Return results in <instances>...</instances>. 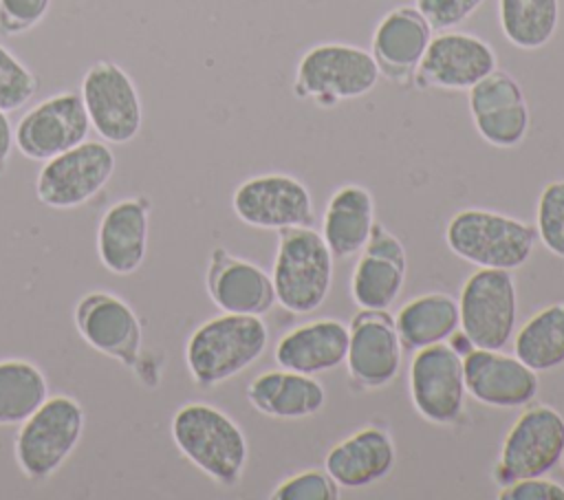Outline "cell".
<instances>
[{
  "instance_id": "cb8c5ba5",
  "label": "cell",
  "mask_w": 564,
  "mask_h": 500,
  "mask_svg": "<svg viewBox=\"0 0 564 500\" xmlns=\"http://www.w3.org/2000/svg\"><path fill=\"white\" fill-rule=\"evenodd\" d=\"M348 352V328L337 319H315L286 333L275 346V361L286 370L317 374L337 368Z\"/></svg>"
},
{
  "instance_id": "1f68e13d",
  "label": "cell",
  "mask_w": 564,
  "mask_h": 500,
  "mask_svg": "<svg viewBox=\"0 0 564 500\" xmlns=\"http://www.w3.org/2000/svg\"><path fill=\"white\" fill-rule=\"evenodd\" d=\"M35 73L0 44V110L13 112L29 104L37 93Z\"/></svg>"
},
{
  "instance_id": "ffe728a7",
  "label": "cell",
  "mask_w": 564,
  "mask_h": 500,
  "mask_svg": "<svg viewBox=\"0 0 564 500\" xmlns=\"http://www.w3.org/2000/svg\"><path fill=\"white\" fill-rule=\"evenodd\" d=\"M361 258L355 264L350 293L359 308L386 311L403 289L405 282V251L403 244L383 227L375 225Z\"/></svg>"
},
{
  "instance_id": "6da1fadb",
  "label": "cell",
  "mask_w": 564,
  "mask_h": 500,
  "mask_svg": "<svg viewBox=\"0 0 564 500\" xmlns=\"http://www.w3.org/2000/svg\"><path fill=\"white\" fill-rule=\"evenodd\" d=\"M170 434L198 471L223 487H234L247 465L249 447L240 425L220 407L205 401H187L174 414Z\"/></svg>"
},
{
  "instance_id": "f546056e",
  "label": "cell",
  "mask_w": 564,
  "mask_h": 500,
  "mask_svg": "<svg viewBox=\"0 0 564 500\" xmlns=\"http://www.w3.org/2000/svg\"><path fill=\"white\" fill-rule=\"evenodd\" d=\"M498 20L516 48L538 51L557 31L560 0H498Z\"/></svg>"
},
{
  "instance_id": "ba28073f",
  "label": "cell",
  "mask_w": 564,
  "mask_h": 500,
  "mask_svg": "<svg viewBox=\"0 0 564 500\" xmlns=\"http://www.w3.org/2000/svg\"><path fill=\"white\" fill-rule=\"evenodd\" d=\"M115 165L110 143L86 139L42 163L35 176V196L51 209H77L108 185Z\"/></svg>"
},
{
  "instance_id": "4316f807",
  "label": "cell",
  "mask_w": 564,
  "mask_h": 500,
  "mask_svg": "<svg viewBox=\"0 0 564 500\" xmlns=\"http://www.w3.org/2000/svg\"><path fill=\"white\" fill-rule=\"evenodd\" d=\"M394 326L408 348L441 344L460 326L458 302L447 293L419 295L399 308Z\"/></svg>"
},
{
  "instance_id": "5b68a950",
  "label": "cell",
  "mask_w": 564,
  "mask_h": 500,
  "mask_svg": "<svg viewBox=\"0 0 564 500\" xmlns=\"http://www.w3.org/2000/svg\"><path fill=\"white\" fill-rule=\"evenodd\" d=\"M271 282L275 302L289 313L317 311L333 282V253L322 233L308 225L282 229Z\"/></svg>"
},
{
  "instance_id": "d590c367",
  "label": "cell",
  "mask_w": 564,
  "mask_h": 500,
  "mask_svg": "<svg viewBox=\"0 0 564 500\" xmlns=\"http://www.w3.org/2000/svg\"><path fill=\"white\" fill-rule=\"evenodd\" d=\"M500 489V500H564V487L544 476L522 478Z\"/></svg>"
},
{
  "instance_id": "8992f818",
  "label": "cell",
  "mask_w": 564,
  "mask_h": 500,
  "mask_svg": "<svg viewBox=\"0 0 564 500\" xmlns=\"http://www.w3.org/2000/svg\"><path fill=\"white\" fill-rule=\"evenodd\" d=\"M79 337L97 352L134 372L145 385H156L143 361V328L134 308L110 291H88L73 306Z\"/></svg>"
},
{
  "instance_id": "ac0fdd59",
  "label": "cell",
  "mask_w": 564,
  "mask_h": 500,
  "mask_svg": "<svg viewBox=\"0 0 564 500\" xmlns=\"http://www.w3.org/2000/svg\"><path fill=\"white\" fill-rule=\"evenodd\" d=\"M465 390L476 401L494 407H520L535 399L538 372L516 355L500 350L471 348L463 355Z\"/></svg>"
},
{
  "instance_id": "7a4b0ae2",
  "label": "cell",
  "mask_w": 564,
  "mask_h": 500,
  "mask_svg": "<svg viewBox=\"0 0 564 500\" xmlns=\"http://www.w3.org/2000/svg\"><path fill=\"white\" fill-rule=\"evenodd\" d=\"M267 341L269 330L260 315L220 313L192 330L185 344V366L194 383L212 388L258 361Z\"/></svg>"
},
{
  "instance_id": "30bf717a",
  "label": "cell",
  "mask_w": 564,
  "mask_h": 500,
  "mask_svg": "<svg viewBox=\"0 0 564 500\" xmlns=\"http://www.w3.org/2000/svg\"><path fill=\"white\" fill-rule=\"evenodd\" d=\"M460 328L474 348L500 350L518 322V291L511 271L478 269L460 289Z\"/></svg>"
},
{
  "instance_id": "3957f363",
  "label": "cell",
  "mask_w": 564,
  "mask_h": 500,
  "mask_svg": "<svg viewBox=\"0 0 564 500\" xmlns=\"http://www.w3.org/2000/svg\"><path fill=\"white\" fill-rule=\"evenodd\" d=\"M86 425L82 403L70 394H48L26 416L13 438V458L20 474L31 482L55 476L77 449Z\"/></svg>"
},
{
  "instance_id": "484cf974",
  "label": "cell",
  "mask_w": 564,
  "mask_h": 500,
  "mask_svg": "<svg viewBox=\"0 0 564 500\" xmlns=\"http://www.w3.org/2000/svg\"><path fill=\"white\" fill-rule=\"evenodd\" d=\"M375 227V203L366 187H339L326 207L322 238L333 258H350L359 253Z\"/></svg>"
},
{
  "instance_id": "83f0119b",
  "label": "cell",
  "mask_w": 564,
  "mask_h": 500,
  "mask_svg": "<svg viewBox=\"0 0 564 500\" xmlns=\"http://www.w3.org/2000/svg\"><path fill=\"white\" fill-rule=\"evenodd\" d=\"M48 396L42 368L29 359H0V427L20 425Z\"/></svg>"
},
{
  "instance_id": "7c38bea8",
  "label": "cell",
  "mask_w": 564,
  "mask_h": 500,
  "mask_svg": "<svg viewBox=\"0 0 564 500\" xmlns=\"http://www.w3.org/2000/svg\"><path fill=\"white\" fill-rule=\"evenodd\" d=\"M90 121L82 95L55 93L31 106L13 128V143L29 161H48L88 139Z\"/></svg>"
},
{
  "instance_id": "603a6c76",
  "label": "cell",
  "mask_w": 564,
  "mask_h": 500,
  "mask_svg": "<svg viewBox=\"0 0 564 500\" xmlns=\"http://www.w3.org/2000/svg\"><path fill=\"white\" fill-rule=\"evenodd\" d=\"M394 458L397 449L390 434L379 427H364L326 454V471L339 487L359 489L386 478Z\"/></svg>"
},
{
  "instance_id": "8d00e7d4",
  "label": "cell",
  "mask_w": 564,
  "mask_h": 500,
  "mask_svg": "<svg viewBox=\"0 0 564 500\" xmlns=\"http://www.w3.org/2000/svg\"><path fill=\"white\" fill-rule=\"evenodd\" d=\"M7 115L9 112L0 110V174L7 170L11 150L15 148V143H13V126H11Z\"/></svg>"
},
{
  "instance_id": "4dcf8cb0",
  "label": "cell",
  "mask_w": 564,
  "mask_h": 500,
  "mask_svg": "<svg viewBox=\"0 0 564 500\" xmlns=\"http://www.w3.org/2000/svg\"><path fill=\"white\" fill-rule=\"evenodd\" d=\"M535 233L557 258H564V181L544 185L535 209Z\"/></svg>"
},
{
  "instance_id": "9c48e42d",
  "label": "cell",
  "mask_w": 564,
  "mask_h": 500,
  "mask_svg": "<svg viewBox=\"0 0 564 500\" xmlns=\"http://www.w3.org/2000/svg\"><path fill=\"white\" fill-rule=\"evenodd\" d=\"M79 95L90 128L112 145L130 143L143 126L141 95L132 77L110 59H97L82 77Z\"/></svg>"
},
{
  "instance_id": "8fae6325",
  "label": "cell",
  "mask_w": 564,
  "mask_h": 500,
  "mask_svg": "<svg viewBox=\"0 0 564 500\" xmlns=\"http://www.w3.org/2000/svg\"><path fill=\"white\" fill-rule=\"evenodd\" d=\"M564 452V419L549 405H531L507 432L494 469L498 487L546 476Z\"/></svg>"
},
{
  "instance_id": "277c9868",
  "label": "cell",
  "mask_w": 564,
  "mask_h": 500,
  "mask_svg": "<svg viewBox=\"0 0 564 500\" xmlns=\"http://www.w3.org/2000/svg\"><path fill=\"white\" fill-rule=\"evenodd\" d=\"M452 253L478 269L513 271L522 267L538 242L531 225L489 209H460L445 229Z\"/></svg>"
},
{
  "instance_id": "d6a6232c",
  "label": "cell",
  "mask_w": 564,
  "mask_h": 500,
  "mask_svg": "<svg viewBox=\"0 0 564 500\" xmlns=\"http://www.w3.org/2000/svg\"><path fill=\"white\" fill-rule=\"evenodd\" d=\"M339 485L328 471L308 469L280 482L271 493L273 500H337Z\"/></svg>"
},
{
  "instance_id": "d4e9b609",
  "label": "cell",
  "mask_w": 564,
  "mask_h": 500,
  "mask_svg": "<svg viewBox=\"0 0 564 500\" xmlns=\"http://www.w3.org/2000/svg\"><path fill=\"white\" fill-rule=\"evenodd\" d=\"M251 405L273 419H306L326 403V390L313 374L295 370H269L258 374L249 388Z\"/></svg>"
},
{
  "instance_id": "2e32d148",
  "label": "cell",
  "mask_w": 564,
  "mask_h": 500,
  "mask_svg": "<svg viewBox=\"0 0 564 500\" xmlns=\"http://www.w3.org/2000/svg\"><path fill=\"white\" fill-rule=\"evenodd\" d=\"M469 115L476 132L494 148H516L529 132V106L513 75L494 70L469 90Z\"/></svg>"
},
{
  "instance_id": "9a60e30c",
  "label": "cell",
  "mask_w": 564,
  "mask_h": 500,
  "mask_svg": "<svg viewBox=\"0 0 564 500\" xmlns=\"http://www.w3.org/2000/svg\"><path fill=\"white\" fill-rule=\"evenodd\" d=\"M234 214L249 227L289 229L313 222V200L302 181L289 174H258L242 181L231 198Z\"/></svg>"
},
{
  "instance_id": "5bb4252c",
  "label": "cell",
  "mask_w": 564,
  "mask_h": 500,
  "mask_svg": "<svg viewBox=\"0 0 564 500\" xmlns=\"http://www.w3.org/2000/svg\"><path fill=\"white\" fill-rule=\"evenodd\" d=\"M465 392L463 355L443 341L416 350L410 363V394L425 421L454 423L463 412Z\"/></svg>"
},
{
  "instance_id": "52a82bcc",
  "label": "cell",
  "mask_w": 564,
  "mask_h": 500,
  "mask_svg": "<svg viewBox=\"0 0 564 500\" xmlns=\"http://www.w3.org/2000/svg\"><path fill=\"white\" fill-rule=\"evenodd\" d=\"M379 81V66L370 51L355 44L324 42L308 48L295 70L293 90L319 106L368 95Z\"/></svg>"
},
{
  "instance_id": "d6986e66",
  "label": "cell",
  "mask_w": 564,
  "mask_h": 500,
  "mask_svg": "<svg viewBox=\"0 0 564 500\" xmlns=\"http://www.w3.org/2000/svg\"><path fill=\"white\" fill-rule=\"evenodd\" d=\"M401 339L386 311H366L348 328L346 363L350 377L366 388L388 385L401 368Z\"/></svg>"
},
{
  "instance_id": "7402d4cb",
  "label": "cell",
  "mask_w": 564,
  "mask_h": 500,
  "mask_svg": "<svg viewBox=\"0 0 564 500\" xmlns=\"http://www.w3.org/2000/svg\"><path fill=\"white\" fill-rule=\"evenodd\" d=\"M432 26L416 7H397L388 11L372 33V57L379 75L392 81H408L430 44Z\"/></svg>"
},
{
  "instance_id": "e575fe53",
  "label": "cell",
  "mask_w": 564,
  "mask_h": 500,
  "mask_svg": "<svg viewBox=\"0 0 564 500\" xmlns=\"http://www.w3.org/2000/svg\"><path fill=\"white\" fill-rule=\"evenodd\" d=\"M485 0H414L432 31H447L463 24Z\"/></svg>"
},
{
  "instance_id": "f1b7e54d",
  "label": "cell",
  "mask_w": 564,
  "mask_h": 500,
  "mask_svg": "<svg viewBox=\"0 0 564 500\" xmlns=\"http://www.w3.org/2000/svg\"><path fill=\"white\" fill-rule=\"evenodd\" d=\"M513 355L535 372L553 370L564 363V304L538 311L518 330Z\"/></svg>"
},
{
  "instance_id": "74e56055",
  "label": "cell",
  "mask_w": 564,
  "mask_h": 500,
  "mask_svg": "<svg viewBox=\"0 0 564 500\" xmlns=\"http://www.w3.org/2000/svg\"><path fill=\"white\" fill-rule=\"evenodd\" d=\"M560 463H562V467H564V452H562V460H560Z\"/></svg>"
},
{
  "instance_id": "e0dca14e",
  "label": "cell",
  "mask_w": 564,
  "mask_h": 500,
  "mask_svg": "<svg viewBox=\"0 0 564 500\" xmlns=\"http://www.w3.org/2000/svg\"><path fill=\"white\" fill-rule=\"evenodd\" d=\"M152 203L145 194L115 200L97 225V258L115 275H132L148 253Z\"/></svg>"
},
{
  "instance_id": "4fadbf2b",
  "label": "cell",
  "mask_w": 564,
  "mask_h": 500,
  "mask_svg": "<svg viewBox=\"0 0 564 500\" xmlns=\"http://www.w3.org/2000/svg\"><path fill=\"white\" fill-rule=\"evenodd\" d=\"M498 68L494 48L467 31H438L414 70V81L423 88L469 90Z\"/></svg>"
},
{
  "instance_id": "44dd1931",
  "label": "cell",
  "mask_w": 564,
  "mask_h": 500,
  "mask_svg": "<svg viewBox=\"0 0 564 500\" xmlns=\"http://www.w3.org/2000/svg\"><path fill=\"white\" fill-rule=\"evenodd\" d=\"M205 284L212 302L223 313L264 315L275 302L271 275L223 247H216L209 256Z\"/></svg>"
},
{
  "instance_id": "836d02e7",
  "label": "cell",
  "mask_w": 564,
  "mask_h": 500,
  "mask_svg": "<svg viewBox=\"0 0 564 500\" xmlns=\"http://www.w3.org/2000/svg\"><path fill=\"white\" fill-rule=\"evenodd\" d=\"M53 0H0V33L22 35L35 29L48 13Z\"/></svg>"
}]
</instances>
